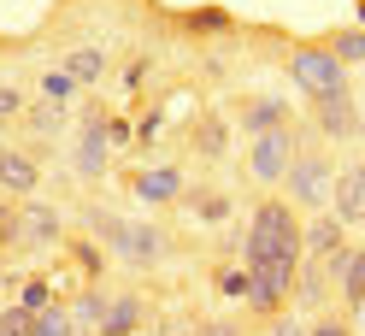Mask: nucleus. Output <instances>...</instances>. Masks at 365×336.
Wrapping results in <instances>:
<instances>
[{"instance_id":"obj_1","label":"nucleus","mask_w":365,"mask_h":336,"mask_svg":"<svg viewBox=\"0 0 365 336\" xmlns=\"http://www.w3.org/2000/svg\"><path fill=\"white\" fill-rule=\"evenodd\" d=\"M301 230H307V218L289 207L283 195H265L254 213H247V230H242V265L254 272V265H294L307 254V242H301Z\"/></svg>"},{"instance_id":"obj_2","label":"nucleus","mask_w":365,"mask_h":336,"mask_svg":"<svg viewBox=\"0 0 365 336\" xmlns=\"http://www.w3.org/2000/svg\"><path fill=\"white\" fill-rule=\"evenodd\" d=\"M83 230L95 236L112 260L135 265V272H153V265H165V254H171V242H165L159 224L124 218V213H112V207H83Z\"/></svg>"},{"instance_id":"obj_3","label":"nucleus","mask_w":365,"mask_h":336,"mask_svg":"<svg viewBox=\"0 0 365 336\" xmlns=\"http://www.w3.org/2000/svg\"><path fill=\"white\" fill-rule=\"evenodd\" d=\"M330 189H336V160H330V142H307L301 136V148H294V166H289V177H283V200L294 213H324L330 207Z\"/></svg>"},{"instance_id":"obj_4","label":"nucleus","mask_w":365,"mask_h":336,"mask_svg":"<svg viewBox=\"0 0 365 336\" xmlns=\"http://www.w3.org/2000/svg\"><path fill=\"white\" fill-rule=\"evenodd\" d=\"M106 118H112V112L101 101H88L77 112V130H71V177H77V183H106V171H112Z\"/></svg>"},{"instance_id":"obj_5","label":"nucleus","mask_w":365,"mask_h":336,"mask_svg":"<svg viewBox=\"0 0 365 336\" xmlns=\"http://www.w3.org/2000/svg\"><path fill=\"white\" fill-rule=\"evenodd\" d=\"M294 148H301V130L283 124V130H265V136H247V177L259 189H283V177L294 166Z\"/></svg>"},{"instance_id":"obj_6","label":"nucleus","mask_w":365,"mask_h":336,"mask_svg":"<svg viewBox=\"0 0 365 336\" xmlns=\"http://www.w3.org/2000/svg\"><path fill=\"white\" fill-rule=\"evenodd\" d=\"M289 77H294V88H301L307 101H318V95L348 88V65H341V59L324 48V41H307V48L289 54Z\"/></svg>"},{"instance_id":"obj_7","label":"nucleus","mask_w":365,"mask_h":336,"mask_svg":"<svg viewBox=\"0 0 365 336\" xmlns=\"http://www.w3.org/2000/svg\"><path fill=\"white\" fill-rule=\"evenodd\" d=\"M294 265H301V260H294ZM294 265L283 260V265H254V272H247V307H254L259 319H271V312L289 307V295H294Z\"/></svg>"},{"instance_id":"obj_8","label":"nucleus","mask_w":365,"mask_h":336,"mask_svg":"<svg viewBox=\"0 0 365 336\" xmlns=\"http://www.w3.org/2000/svg\"><path fill=\"white\" fill-rule=\"evenodd\" d=\"M312 124L324 142H354L359 136V101H354V83L336 88V95H318L312 101Z\"/></svg>"},{"instance_id":"obj_9","label":"nucleus","mask_w":365,"mask_h":336,"mask_svg":"<svg viewBox=\"0 0 365 336\" xmlns=\"http://www.w3.org/2000/svg\"><path fill=\"white\" fill-rule=\"evenodd\" d=\"M65 242V213L48 207V200H18V248H53Z\"/></svg>"},{"instance_id":"obj_10","label":"nucleus","mask_w":365,"mask_h":336,"mask_svg":"<svg viewBox=\"0 0 365 336\" xmlns=\"http://www.w3.org/2000/svg\"><path fill=\"white\" fill-rule=\"evenodd\" d=\"M330 295H336L330 265L318 260V254H301V265H294V295H289V307H301V312H324Z\"/></svg>"},{"instance_id":"obj_11","label":"nucleus","mask_w":365,"mask_h":336,"mask_svg":"<svg viewBox=\"0 0 365 336\" xmlns=\"http://www.w3.org/2000/svg\"><path fill=\"white\" fill-rule=\"evenodd\" d=\"M130 189L142 207H171V200H182L189 177H182V166H142V171H130Z\"/></svg>"},{"instance_id":"obj_12","label":"nucleus","mask_w":365,"mask_h":336,"mask_svg":"<svg viewBox=\"0 0 365 336\" xmlns=\"http://www.w3.org/2000/svg\"><path fill=\"white\" fill-rule=\"evenodd\" d=\"M41 189V166L30 148H0V195L6 200H30Z\"/></svg>"},{"instance_id":"obj_13","label":"nucleus","mask_w":365,"mask_h":336,"mask_svg":"<svg viewBox=\"0 0 365 336\" xmlns=\"http://www.w3.org/2000/svg\"><path fill=\"white\" fill-rule=\"evenodd\" d=\"M330 213H336L341 224H365V160H348V166H336Z\"/></svg>"},{"instance_id":"obj_14","label":"nucleus","mask_w":365,"mask_h":336,"mask_svg":"<svg viewBox=\"0 0 365 336\" xmlns=\"http://www.w3.org/2000/svg\"><path fill=\"white\" fill-rule=\"evenodd\" d=\"M283 124H294V106L283 95H254L242 106V130L247 136H265V130H283Z\"/></svg>"},{"instance_id":"obj_15","label":"nucleus","mask_w":365,"mask_h":336,"mask_svg":"<svg viewBox=\"0 0 365 336\" xmlns=\"http://www.w3.org/2000/svg\"><path fill=\"white\" fill-rule=\"evenodd\" d=\"M148 325V301L135 295V289H118V295L106 301V325H101V336H135Z\"/></svg>"},{"instance_id":"obj_16","label":"nucleus","mask_w":365,"mask_h":336,"mask_svg":"<svg viewBox=\"0 0 365 336\" xmlns=\"http://www.w3.org/2000/svg\"><path fill=\"white\" fill-rule=\"evenodd\" d=\"M301 242H307V254L330 260V254L348 248V224H341L336 213H312V218H307V230H301Z\"/></svg>"},{"instance_id":"obj_17","label":"nucleus","mask_w":365,"mask_h":336,"mask_svg":"<svg viewBox=\"0 0 365 336\" xmlns=\"http://www.w3.org/2000/svg\"><path fill=\"white\" fill-rule=\"evenodd\" d=\"M336 301H341V312L365 307V242L348 248V265H341V278H336Z\"/></svg>"},{"instance_id":"obj_18","label":"nucleus","mask_w":365,"mask_h":336,"mask_svg":"<svg viewBox=\"0 0 365 336\" xmlns=\"http://www.w3.org/2000/svg\"><path fill=\"white\" fill-rule=\"evenodd\" d=\"M24 124H30V136L48 148V142H59L65 130H71V106H48V101H30L24 106Z\"/></svg>"},{"instance_id":"obj_19","label":"nucleus","mask_w":365,"mask_h":336,"mask_svg":"<svg viewBox=\"0 0 365 336\" xmlns=\"http://www.w3.org/2000/svg\"><path fill=\"white\" fill-rule=\"evenodd\" d=\"M106 48H101V41H77V48L71 54H65V71H71L77 77V88H95L101 77H106Z\"/></svg>"},{"instance_id":"obj_20","label":"nucleus","mask_w":365,"mask_h":336,"mask_svg":"<svg viewBox=\"0 0 365 336\" xmlns=\"http://www.w3.org/2000/svg\"><path fill=\"white\" fill-rule=\"evenodd\" d=\"M182 207H189V213H195L200 224H224V218L236 213V200L224 195L218 183H207V189H182Z\"/></svg>"},{"instance_id":"obj_21","label":"nucleus","mask_w":365,"mask_h":336,"mask_svg":"<svg viewBox=\"0 0 365 336\" xmlns=\"http://www.w3.org/2000/svg\"><path fill=\"white\" fill-rule=\"evenodd\" d=\"M106 301H112V289H95V283H88L83 295L71 301V325H77V336H101V325H106Z\"/></svg>"},{"instance_id":"obj_22","label":"nucleus","mask_w":365,"mask_h":336,"mask_svg":"<svg viewBox=\"0 0 365 336\" xmlns=\"http://www.w3.org/2000/svg\"><path fill=\"white\" fill-rule=\"evenodd\" d=\"M77 77L65 71V65H53V71H41V88H36V101H48V106H77Z\"/></svg>"},{"instance_id":"obj_23","label":"nucleus","mask_w":365,"mask_h":336,"mask_svg":"<svg viewBox=\"0 0 365 336\" xmlns=\"http://www.w3.org/2000/svg\"><path fill=\"white\" fill-rule=\"evenodd\" d=\"M24 336H77V325H71V307H41V312H30L24 319Z\"/></svg>"},{"instance_id":"obj_24","label":"nucleus","mask_w":365,"mask_h":336,"mask_svg":"<svg viewBox=\"0 0 365 336\" xmlns=\"http://www.w3.org/2000/svg\"><path fill=\"white\" fill-rule=\"evenodd\" d=\"M324 48L341 59V65H348V71H354V65L365 59V30L359 24H348V30H336V36H324Z\"/></svg>"},{"instance_id":"obj_25","label":"nucleus","mask_w":365,"mask_h":336,"mask_svg":"<svg viewBox=\"0 0 365 336\" xmlns=\"http://www.w3.org/2000/svg\"><path fill=\"white\" fill-rule=\"evenodd\" d=\"M212 289L224 301H247V265H218L212 272Z\"/></svg>"},{"instance_id":"obj_26","label":"nucleus","mask_w":365,"mask_h":336,"mask_svg":"<svg viewBox=\"0 0 365 336\" xmlns=\"http://www.w3.org/2000/svg\"><path fill=\"white\" fill-rule=\"evenodd\" d=\"M195 153H200V160H218V153H224V118H207L195 130Z\"/></svg>"},{"instance_id":"obj_27","label":"nucleus","mask_w":365,"mask_h":336,"mask_svg":"<svg viewBox=\"0 0 365 336\" xmlns=\"http://www.w3.org/2000/svg\"><path fill=\"white\" fill-rule=\"evenodd\" d=\"M18 307H24V312L53 307V289H48V278H24V289H18Z\"/></svg>"},{"instance_id":"obj_28","label":"nucleus","mask_w":365,"mask_h":336,"mask_svg":"<svg viewBox=\"0 0 365 336\" xmlns=\"http://www.w3.org/2000/svg\"><path fill=\"white\" fill-rule=\"evenodd\" d=\"M307 336H354V325H348V312H312V325H307Z\"/></svg>"},{"instance_id":"obj_29","label":"nucleus","mask_w":365,"mask_h":336,"mask_svg":"<svg viewBox=\"0 0 365 336\" xmlns=\"http://www.w3.org/2000/svg\"><path fill=\"white\" fill-rule=\"evenodd\" d=\"M24 106H30V95L18 83H0V124H12V118H24Z\"/></svg>"},{"instance_id":"obj_30","label":"nucleus","mask_w":365,"mask_h":336,"mask_svg":"<svg viewBox=\"0 0 365 336\" xmlns=\"http://www.w3.org/2000/svg\"><path fill=\"white\" fill-rule=\"evenodd\" d=\"M71 254H77V265H83V272H101V265H106V248H101L95 236H88V242H71Z\"/></svg>"},{"instance_id":"obj_31","label":"nucleus","mask_w":365,"mask_h":336,"mask_svg":"<svg viewBox=\"0 0 365 336\" xmlns=\"http://www.w3.org/2000/svg\"><path fill=\"white\" fill-rule=\"evenodd\" d=\"M265 336H307V325L283 307V312H271V319H265Z\"/></svg>"},{"instance_id":"obj_32","label":"nucleus","mask_w":365,"mask_h":336,"mask_svg":"<svg viewBox=\"0 0 365 336\" xmlns=\"http://www.w3.org/2000/svg\"><path fill=\"white\" fill-rule=\"evenodd\" d=\"M106 142H112V148H135V130H130V118H106Z\"/></svg>"},{"instance_id":"obj_33","label":"nucleus","mask_w":365,"mask_h":336,"mask_svg":"<svg viewBox=\"0 0 365 336\" xmlns=\"http://www.w3.org/2000/svg\"><path fill=\"white\" fill-rule=\"evenodd\" d=\"M148 71H153V59H130V65H124V88H130V95L148 83Z\"/></svg>"},{"instance_id":"obj_34","label":"nucleus","mask_w":365,"mask_h":336,"mask_svg":"<svg viewBox=\"0 0 365 336\" xmlns=\"http://www.w3.org/2000/svg\"><path fill=\"white\" fill-rule=\"evenodd\" d=\"M195 30H230V12H195Z\"/></svg>"},{"instance_id":"obj_35","label":"nucleus","mask_w":365,"mask_h":336,"mask_svg":"<svg viewBox=\"0 0 365 336\" xmlns=\"http://www.w3.org/2000/svg\"><path fill=\"white\" fill-rule=\"evenodd\" d=\"M195 336H236V325H224V319H212V325H200Z\"/></svg>"},{"instance_id":"obj_36","label":"nucleus","mask_w":365,"mask_h":336,"mask_svg":"<svg viewBox=\"0 0 365 336\" xmlns=\"http://www.w3.org/2000/svg\"><path fill=\"white\" fill-rule=\"evenodd\" d=\"M6 283H12V278H6V248H0V289H6Z\"/></svg>"},{"instance_id":"obj_37","label":"nucleus","mask_w":365,"mask_h":336,"mask_svg":"<svg viewBox=\"0 0 365 336\" xmlns=\"http://www.w3.org/2000/svg\"><path fill=\"white\" fill-rule=\"evenodd\" d=\"M359 136H365V106H359Z\"/></svg>"},{"instance_id":"obj_38","label":"nucleus","mask_w":365,"mask_h":336,"mask_svg":"<svg viewBox=\"0 0 365 336\" xmlns=\"http://www.w3.org/2000/svg\"><path fill=\"white\" fill-rule=\"evenodd\" d=\"M359 230H365V224H359Z\"/></svg>"}]
</instances>
